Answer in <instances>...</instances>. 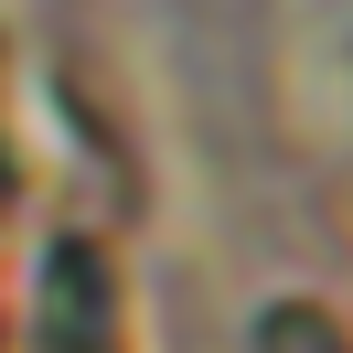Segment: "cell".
<instances>
[{"mask_svg": "<svg viewBox=\"0 0 353 353\" xmlns=\"http://www.w3.org/2000/svg\"><path fill=\"white\" fill-rule=\"evenodd\" d=\"M257 353H343V332H332L310 300H289V310H268V321H257Z\"/></svg>", "mask_w": 353, "mask_h": 353, "instance_id": "6da1fadb", "label": "cell"}]
</instances>
